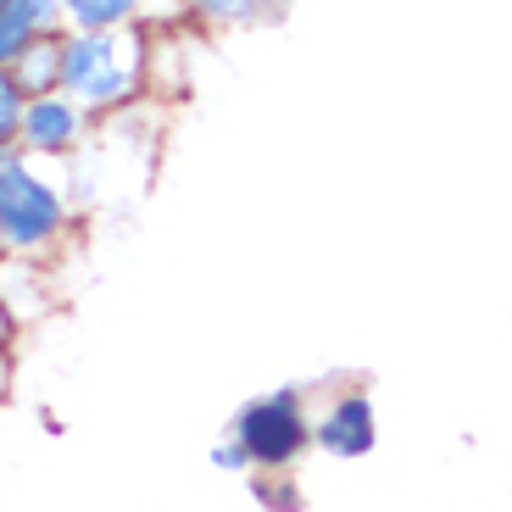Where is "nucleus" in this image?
Instances as JSON below:
<instances>
[{
	"instance_id": "6e6552de",
	"label": "nucleus",
	"mask_w": 512,
	"mask_h": 512,
	"mask_svg": "<svg viewBox=\"0 0 512 512\" xmlns=\"http://www.w3.org/2000/svg\"><path fill=\"white\" fill-rule=\"evenodd\" d=\"M56 28H62V0H0V73L39 34H56Z\"/></svg>"
},
{
	"instance_id": "39448f33",
	"label": "nucleus",
	"mask_w": 512,
	"mask_h": 512,
	"mask_svg": "<svg viewBox=\"0 0 512 512\" xmlns=\"http://www.w3.org/2000/svg\"><path fill=\"white\" fill-rule=\"evenodd\" d=\"M312 446L340 462H357L379 446V412L362 384H340L312 407Z\"/></svg>"
},
{
	"instance_id": "9b49d317",
	"label": "nucleus",
	"mask_w": 512,
	"mask_h": 512,
	"mask_svg": "<svg viewBox=\"0 0 512 512\" xmlns=\"http://www.w3.org/2000/svg\"><path fill=\"white\" fill-rule=\"evenodd\" d=\"M251 485H256V496L268 501V507H284V512L295 507V485H290V474H251Z\"/></svg>"
},
{
	"instance_id": "9d476101",
	"label": "nucleus",
	"mask_w": 512,
	"mask_h": 512,
	"mask_svg": "<svg viewBox=\"0 0 512 512\" xmlns=\"http://www.w3.org/2000/svg\"><path fill=\"white\" fill-rule=\"evenodd\" d=\"M17 117H23V90L0 73V156L17 151Z\"/></svg>"
},
{
	"instance_id": "f03ea898",
	"label": "nucleus",
	"mask_w": 512,
	"mask_h": 512,
	"mask_svg": "<svg viewBox=\"0 0 512 512\" xmlns=\"http://www.w3.org/2000/svg\"><path fill=\"white\" fill-rule=\"evenodd\" d=\"M62 95H73L95 123L134 112L151 95V28H112V34L62 28Z\"/></svg>"
},
{
	"instance_id": "ddd939ff",
	"label": "nucleus",
	"mask_w": 512,
	"mask_h": 512,
	"mask_svg": "<svg viewBox=\"0 0 512 512\" xmlns=\"http://www.w3.org/2000/svg\"><path fill=\"white\" fill-rule=\"evenodd\" d=\"M17 340H23V318H17L12 301L0 295V357H17Z\"/></svg>"
},
{
	"instance_id": "4468645a",
	"label": "nucleus",
	"mask_w": 512,
	"mask_h": 512,
	"mask_svg": "<svg viewBox=\"0 0 512 512\" xmlns=\"http://www.w3.org/2000/svg\"><path fill=\"white\" fill-rule=\"evenodd\" d=\"M12 390H17V357H0V407L12 401Z\"/></svg>"
},
{
	"instance_id": "423d86ee",
	"label": "nucleus",
	"mask_w": 512,
	"mask_h": 512,
	"mask_svg": "<svg viewBox=\"0 0 512 512\" xmlns=\"http://www.w3.org/2000/svg\"><path fill=\"white\" fill-rule=\"evenodd\" d=\"M67 34H112V28H184L179 0H62Z\"/></svg>"
},
{
	"instance_id": "f8f14e48",
	"label": "nucleus",
	"mask_w": 512,
	"mask_h": 512,
	"mask_svg": "<svg viewBox=\"0 0 512 512\" xmlns=\"http://www.w3.org/2000/svg\"><path fill=\"white\" fill-rule=\"evenodd\" d=\"M212 468H223V474H256L251 457H245V446L234 435H223L218 446H212Z\"/></svg>"
},
{
	"instance_id": "0eeeda50",
	"label": "nucleus",
	"mask_w": 512,
	"mask_h": 512,
	"mask_svg": "<svg viewBox=\"0 0 512 512\" xmlns=\"http://www.w3.org/2000/svg\"><path fill=\"white\" fill-rule=\"evenodd\" d=\"M179 12L201 34H240V28H273L290 0H179Z\"/></svg>"
},
{
	"instance_id": "7ed1b4c3",
	"label": "nucleus",
	"mask_w": 512,
	"mask_h": 512,
	"mask_svg": "<svg viewBox=\"0 0 512 512\" xmlns=\"http://www.w3.org/2000/svg\"><path fill=\"white\" fill-rule=\"evenodd\" d=\"M245 446L256 474H295V462L312 451V401L307 390H268V396H251L240 412L229 418V429Z\"/></svg>"
},
{
	"instance_id": "f257e3e1",
	"label": "nucleus",
	"mask_w": 512,
	"mask_h": 512,
	"mask_svg": "<svg viewBox=\"0 0 512 512\" xmlns=\"http://www.w3.org/2000/svg\"><path fill=\"white\" fill-rule=\"evenodd\" d=\"M78 229V195L73 184L39 156H0V251L6 262L51 268Z\"/></svg>"
},
{
	"instance_id": "20e7f679",
	"label": "nucleus",
	"mask_w": 512,
	"mask_h": 512,
	"mask_svg": "<svg viewBox=\"0 0 512 512\" xmlns=\"http://www.w3.org/2000/svg\"><path fill=\"white\" fill-rule=\"evenodd\" d=\"M95 117L73 101V95L51 90V95H28L23 101V117H17V151L23 156H39L51 167H67L90 151L95 140Z\"/></svg>"
},
{
	"instance_id": "2eb2a0df",
	"label": "nucleus",
	"mask_w": 512,
	"mask_h": 512,
	"mask_svg": "<svg viewBox=\"0 0 512 512\" xmlns=\"http://www.w3.org/2000/svg\"><path fill=\"white\" fill-rule=\"evenodd\" d=\"M0 262H6V251H0Z\"/></svg>"
},
{
	"instance_id": "1a4fd4ad",
	"label": "nucleus",
	"mask_w": 512,
	"mask_h": 512,
	"mask_svg": "<svg viewBox=\"0 0 512 512\" xmlns=\"http://www.w3.org/2000/svg\"><path fill=\"white\" fill-rule=\"evenodd\" d=\"M6 78L23 90V101H28V95L62 90V28H56V34H39L34 45H28V51L6 67Z\"/></svg>"
}]
</instances>
